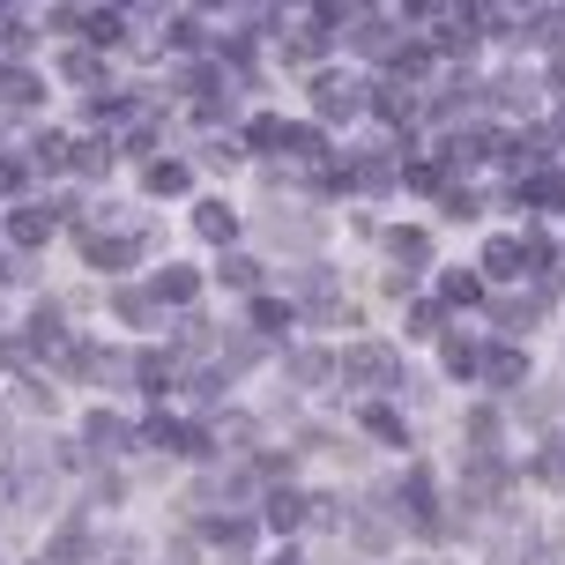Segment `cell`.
Returning <instances> with one entry per match:
<instances>
[{"instance_id": "1", "label": "cell", "mask_w": 565, "mask_h": 565, "mask_svg": "<svg viewBox=\"0 0 565 565\" xmlns=\"http://www.w3.org/2000/svg\"><path fill=\"white\" fill-rule=\"evenodd\" d=\"M335 372L350 380V387H365V395H395L402 387V350L395 342H350Z\"/></svg>"}, {"instance_id": "2", "label": "cell", "mask_w": 565, "mask_h": 565, "mask_svg": "<svg viewBox=\"0 0 565 565\" xmlns=\"http://www.w3.org/2000/svg\"><path fill=\"white\" fill-rule=\"evenodd\" d=\"M290 306L312 312V320H358V312L335 298V268H320V260H306V268L290 276Z\"/></svg>"}, {"instance_id": "3", "label": "cell", "mask_w": 565, "mask_h": 565, "mask_svg": "<svg viewBox=\"0 0 565 565\" xmlns=\"http://www.w3.org/2000/svg\"><path fill=\"white\" fill-rule=\"evenodd\" d=\"M372 105V89L358 75H312V113L320 119H358Z\"/></svg>"}, {"instance_id": "4", "label": "cell", "mask_w": 565, "mask_h": 565, "mask_svg": "<svg viewBox=\"0 0 565 565\" xmlns=\"http://www.w3.org/2000/svg\"><path fill=\"white\" fill-rule=\"evenodd\" d=\"M141 246H149V231H83V254L97 268H119V276L141 260Z\"/></svg>"}, {"instance_id": "5", "label": "cell", "mask_w": 565, "mask_h": 565, "mask_svg": "<svg viewBox=\"0 0 565 565\" xmlns=\"http://www.w3.org/2000/svg\"><path fill=\"white\" fill-rule=\"evenodd\" d=\"M350 30H358V53H372V60H395V67H402V53H409V38H402L395 23H380V15H358Z\"/></svg>"}, {"instance_id": "6", "label": "cell", "mask_w": 565, "mask_h": 565, "mask_svg": "<svg viewBox=\"0 0 565 565\" xmlns=\"http://www.w3.org/2000/svg\"><path fill=\"white\" fill-rule=\"evenodd\" d=\"M477 380H483V387H499V395H513V387H529V358H521V350H483Z\"/></svg>"}, {"instance_id": "7", "label": "cell", "mask_w": 565, "mask_h": 565, "mask_svg": "<svg viewBox=\"0 0 565 565\" xmlns=\"http://www.w3.org/2000/svg\"><path fill=\"white\" fill-rule=\"evenodd\" d=\"M402 507H409V521H417L424 536H439V529H447V513H439V491H431V477H424V469L402 483Z\"/></svg>"}, {"instance_id": "8", "label": "cell", "mask_w": 565, "mask_h": 565, "mask_svg": "<svg viewBox=\"0 0 565 565\" xmlns=\"http://www.w3.org/2000/svg\"><path fill=\"white\" fill-rule=\"evenodd\" d=\"M83 447H89V454H127V447H135V424H119L113 409H89Z\"/></svg>"}, {"instance_id": "9", "label": "cell", "mask_w": 565, "mask_h": 565, "mask_svg": "<svg viewBox=\"0 0 565 565\" xmlns=\"http://www.w3.org/2000/svg\"><path fill=\"white\" fill-rule=\"evenodd\" d=\"M395 179H402V171L387 164V157H358V164H342V171H335V186H358V194H387Z\"/></svg>"}, {"instance_id": "10", "label": "cell", "mask_w": 565, "mask_h": 565, "mask_svg": "<svg viewBox=\"0 0 565 565\" xmlns=\"http://www.w3.org/2000/svg\"><path fill=\"white\" fill-rule=\"evenodd\" d=\"M38 97H45V83H38L30 67H15V60H8V67H0V105H8V113H30Z\"/></svg>"}, {"instance_id": "11", "label": "cell", "mask_w": 565, "mask_h": 565, "mask_svg": "<svg viewBox=\"0 0 565 565\" xmlns=\"http://www.w3.org/2000/svg\"><path fill=\"white\" fill-rule=\"evenodd\" d=\"M83 558H89V521H83V513H67V529L53 536L45 565H83Z\"/></svg>"}, {"instance_id": "12", "label": "cell", "mask_w": 565, "mask_h": 565, "mask_svg": "<svg viewBox=\"0 0 565 565\" xmlns=\"http://www.w3.org/2000/svg\"><path fill=\"white\" fill-rule=\"evenodd\" d=\"M113 312H119V320H135V328H149L164 306L149 298V282H119V290H113Z\"/></svg>"}, {"instance_id": "13", "label": "cell", "mask_w": 565, "mask_h": 565, "mask_svg": "<svg viewBox=\"0 0 565 565\" xmlns=\"http://www.w3.org/2000/svg\"><path fill=\"white\" fill-rule=\"evenodd\" d=\"M543 312H551V290H529V298H507V306H499V328L521 335V328H536Z\"/></svg>"}, {"instance_id": "14", "label": "cell", "mask_w": 565, "mask_h": 565, "mask_svg": "<svg viewBox=\"0 0 565 565\" xmlns=\"http://www.w3.org/2000/svg\"><path fill=\"white\" fill-rule=\"evenodd\" d=\"M246 491H254V477H246V469L231 461V469H216V477L194 491V507H216V499H246Z\"/></svg>"}, {"instance_id": "15", "label": "cell", "mask_w": 565, "mask_h": 565, "mask_svg": "<svg viewBox=\"0 0 565 565\" xmlns=\"http://www.w3.org/2000/svg\"><path fill=\"white\" fill-rule=\"evenodd\" d=\"M194 231H201V238H216V246H231V238H238L231 201H201V209H194Z\"/></svg>"}, {"instance_id": "16", "label": "cell", "mask_w": 565, "mask_h": 565, "mask_svg": "<svg viewBox=\"0 0 565 565\" xmlns=\"http://www.w3.org/2000/svg\"><path fill=\"white\" fill-rule=\"evenodd\" d=\"M290 380H298V387H328V380H335V358H328V350H290Z\"/></svg>"}, {"instance_id": "17", "label": "cell", "mask_w": 565, "mask_h": 565, "mask_svg": "<svg viewBox=\"0 0 565 565\" xmlns=\"http://www.w3.org/2000/svg\"><path fill=\"white\" fill-rule=\"evenodd\" d=\"M8 231H15V246H45V238H53V209H15V216H8Z\"/></svg>"}, {"instance_id": "18", "label": "cell", "mask_w": 565, "mask_h": 565, "mask_svg": "<svg viewBox=\"0 0 565 565\" xmlns=\"http://www.w3.org/2000/svg\"><path fill=\"white\" fill-rule=\"evenodd\" d=\"M306 521H312V499H298V491H276V499H268V529L290 536V529H306Z\"/></svg>"}, {"instance_id": "19", "label": "cell", "mask_w": 565, "mask_h": 565, "mask_svg": "<svg viewBox=\"0 0 565 565\" xmlns=\"http://www.w3.org/2000/svg\"><path fill=\"white\" fill-rule=\"evenodd\" d=\"M67 171H75V179H105V171H113V149H105V141H75V149H67Z\"/></svg>"}, {"instance_id": "20", "label": "cell", "mask_w": 565, "mask_h": 565, "mask_svg": "<svg viewBox=\"0 0 565 565\" xmlns=\"http://www.w3.org/2000/svg\"><path fill=\"white\" fill-rule=\"evenodd\" d=\"M521 268H529L521 238H491V246H483V276H521Z\"/></svg>"}, {"instance_id": "21", "label": "cell", "mask_w": 565, "mask_h": 565, "mask_svg": "<svg viewBox=\"0 0 565 565\" xmlns=\"http://www.w3.org/2000/svg\"><path fill=\"white\" fill-rule=\"evenodd\" d=\"M194 268H164V276L149 282V298H157V306H186V298H194Z\"/></svg>"}, {"instance_id": "22", "label": "cell", "mask_w": 565, "mask_h": 565, "mask_svg": "<svg viewBox=\"0 0 565 565\" xmlns=\"http://www.w3.org/2000/svg\"><path fill=\"white\" fill-rule=\"evenodd\" d=\"M439 298H447V306H477L483 276H477V268H447V276H439Z\"/></svg>"}, {"instance_id": "23", "label": "cell", "mask_w": 565, "mask_h": 565, "mask_svg": "<svg viewBox=\"0 0 565 565\" xmlns=\"http://www.w3.org/2000/svg\"><path fill=\"white\" fill-rule=\"evenodd\" d=\"M268 238L276 246H320V216H298V224L290 216H268Z\"/></svg>"}, {"instance_id": "24", "label": "cell", "mask_w": 565, "mask_h": 565, "mask_svg": "<svg viewBox=\"0 0 565 565\" xmlns=\"http://www.w3.org/2000/svg\"><path fill=\"white\" fill-rule=\"evenodd\" d=\"M387 254H395L402 268H424V260H431V238H424V231H409V224H402V231H387Z\"/></svg>"}, {"instance_id": "25", "label": "cell", "mask_w": 565, "mask_h": 565, "mask_svg": "<svg viewBox=\"0 0 565 565\" xmlns=\"http://www.w3.org/2000/svg\"><path fill=\"white\" fill-rule=\"evenodd\" d=\"M201 529H209V536L224 543V551H246V543H254V521H231V513H209Z\"/></svg>"}, {"instance_id": "26", "label": "cell", "mask_w": 565, "mask_h": 565, "mask_svg": "<svg viewBox=\"0 0 565 565\" xmlns=\"http://www.w3.org/2000/svg\"><path fill=\"white\" fill-rule=\"evenodd\" d=\"M89 45H127V15H113V8H89Z\"/></svg>"}, {"instance_id": "27", "label": "cell", "mask_w": 565, "mask_h": 565, "mask_svg": "<svg viewBox=\"0 0 565 565\" xmlns=\"http://www.w3.org/2000/svg\"><path fill=\"white\" fill-rule=\"evenodd\" d=\"M521 194L536 201V209H565V171H536V179H529Z\"/></svg>"}, {"instance_id": "28", "label": "cell", "mask_w": 565, "mask_h": 565, "mask_svg": "<svg viewBox=\"0 0 565 565\" xmlns=\"http://www.w3.org/2000/svg\"><path fill=\"white\" fill-rule=\"evenodd\" d=\"M290 141V127H282L276 113H260V119H246V149H282Z\"/></svg>"}, {"instance_id": "29", "label": "cell", "mask_w": 565, "mask_h": 565, "mask_svg": "<svg viewBox=\"0 0 565 565\" xmlns=\"http://www.w3.org/2000/svg\"><path fill=\"white\" fill-rule=\"evenodd\" d=\"M141 186H149V194H186V186H194V171H186V164H149Z\"/></svg>"}, {"instance_id": "30", "label": "cell", "mask_w": 565, "mask_h": 565, "mask_svg": "<svg viewBox=\"0 0 565 565\" xmlns=\"http://www.w3.org/2000/svg\"><path fill=\"white\" fill-rule=\"evenodd\" d=\"M282 149H290L298 164H320V157H328V135H320V127H290V141H282Z\"/></svg>"}, {"instance_id": "31", "label": "cell", "mask_w": 565, "mask_h": 565, "mask_svg": "<svg viewBox=\"0 0 565 565\" xmlns=\"http://www.w3.org/2000/svg\"><path fill=\"white\" fill-rule=\"evenodd\" d=\"M135 380L149 387V395H164V387H171V350H149V358L135 365Z\"/></svg>"}, {"instance_id": "32", "label": "cell", "mask_w": 565, "mask_h": 565, "mask_svg": "<svg viewBox=\"0 0 565 565\" xmlns=\"http://www.w3.org/2000/svg\"><path fill=\"white\" fill-rule=\"evenodd\" d=\"M365 431H380L387 447H402V439H409V431H402V417L387 409V402H365Z\"/></svg>"}, {"instance_id": "33", "label": "cell", "mask_w": 565, "mask_h": 565, "mask_svg": "<svg viewBox=\"0 0 565 565\" xmlns=\"http://www.w3.org/2000/svg\"><path fill=\"white\" fill-rule=\"evenodd\" d=\"M477 365H483V342L454 335V342H447V372H461V380H477Z\"/></svg>"}, {"instance_id": "34", "label": "cell", "mask_w": 565, "mask_h": 565, "mask_svg": "<svg viewBox=\"0 0 565 565\" xmlns=\"http://www.w3.org/2000/svg\"><path fill=\"white\" fill-rule=\"evenodd\" d=\"M298 320V306H282V298H254V328L260 335H276V328H290Z\"/></svg>"}, {"instance_id": "35", "label": "cell", "mask_w": 565, "mask_h": 565, "mask_svg": "<svg viewBox=\"0 0 565 565\" xmlns=\"http://www.w3.org/2000/svg\"><path fill=\"white\" fill-rule=\"evenodd\" d=\"M320 45H328L320 30H298V38H282V60H290V67H312V60H320Z\"/></svg>"}, {"instance_id": "36", "label": "cell", "mask_w": 565, "mask_h": 565, "mask_svg": "<svg viewBox=\"0 0 565 565\" xmlns=\"http://www.w3.org/2000/svg\"><path fill=\"white\" fill-rule=\"evenodd\" d=\"M372 105H380V113H387V119H417V97H409V89H402V83L372 89Z\"/></svg>"}, {"instance_id": "37", "label": "cell", "mask_w": 565, "mask_h": 565, "mask_svg": "<svg viewBox=\"0 0 565 565\" xmlns=\"http://www.w3.org/2000/svg\"><path fill=\"white\" fill-rule=\"evenodd\" d=\"M260 358H268V342H260V335H231V342H224V365H238V372L260 365Z\"/></svg>"}, {"instance_id": "38", "label": "cell", "mask_w": 565, "mask_h": 565, "mask_svg": "<svg viewBox=\"0 0 565 565\" xmlns=\"http://www.w3.org/2000/svg\"><path fill=\"white\" fill-rule=\"evenodd\" d=\"M216 276H224L231 290H260V268H254L246 254H224V268H216Z\"/></svg>"}, {"instance_id": "39", "label": "cell", "mask_w": 565, "mask_h": 565, "mask_svg": "<svg viewBox=\"0 0 565 565\" xmlns=\"http://www.w3.org/2000/svg\"><path fill=\"white\" fill-rule=\"evenodd\" d=\"M402 186H417V194H447V171H439V164H402Z\"/></svg>"}, {"instance_id": "40", "label": "cell", "mask_w": 565, "mask_h": 565, "mask_svg": "<svg viewBox=\"0 0 565 565\" xmlns=\"http://www.w3.org/2000/svg\"><path fill=\"white\" fill-rule=\"evenodd\" d=\"M529 30H536L551 53H565V8H551V15H529Z\"/></svg>"}, {"instance_id": "41", "label": "cell", "mask_w": 565, "mask_h": 565, "mask_svg": "<svg viewBox=\"0 0 565 565\" xmlns=\"http://www.w3.org/2000/svg\"><path fill=\"white\" fill-rule=\"evenodd\" d=\"M60 75H67V83H97V53H83V45L60 53Z\"/></svg>"}, {"instance_id": "42", "label": "cell", "mask_w": 565, "mask_h": 565, "mask_svg": "<svg viewBox=\"0 0 565 565\" xmlns=\"http://www.w3.org/2000/svg\"><path fill=\"white\" fill-rule=\"evenodd\" d=\"M469 447H477V454L499 447V417H491V409H477V417H469Z\"/></svg>"}, {"instance_id": "43", "label": "cell", "mask_w": 565, "mask_h": 565, "mask_svg": "<svg viewBox=\"0 0 565 565\" xmlns=\"http://www.w3.org/2000/svg\"><path fill=\"white\" fill-rule=\"evenodd\" d=\"M201 45V23L194 15H171V53H194Z\"/></svg>"}, {"instance_id": "44", "label": "cell", "mask_w": 565, "mask_h": 565, "mask_svg": "<svg viewBox=\"0 0 565 565\" xmlns=\"http://www.w3.org/2000/svg\"><path fill=\"white\" fill-rule=\"evenodd\" d=\"M447 216L454 224H477V194L469 186H447Z\"/></svg>"}, {"instance_id": "45", "label": "cell", "mask_w": 565, "mask_h": 565, "mask_svg": "<svg viewBox=\"0 0 565 565\" xmlns=\"http://www.w3.org/2000/svg\"><path fill=\"white\" fill-rule=\"evenodd\" d=\"M89 113H97V119H127V113H135V97H113V89H97V105H89Z\"/></svg>"}, {"instance_id": "46", "label": "cell", "mask_w": 565, "mask_h": 565, "mask_svg": "<svg viewBox=\"0 0 565 565\" xmlns=\"http://www.w3.org/2000/svg\"><path fill=\"white\" fill-rule=\"evenodd\" d=\"M38 164L60 171V164H67V141H60V135H38Z\"/></svg>"}, {"instance_id": "47", "label": "cell", "mask_w": 565, "mask_h": 565, "mask_svg": "<svg viewBox=\"0 0 565 565\" xmlns=\"http://www.w3.org/2000/svg\"><path fill=\"white\" fill-rule=\"evenodd\" d=\"M536 477H551V483L565 477V447H543V454H536Z\"/></svg>"}, {"instance_id": "48", "label": "cell", "mask_w": 565, "mask_h": 565, "mask_svg": "<svg viewBox=\"0 0 565 565\" xmlns=\"http://www.w3.org/2000/svg\"><path fill=\"white\" fill-rule=\"evenodd\" d=\"M439 328V306H409V335H431Z\"/></svg>"}, {"instance_id": "49", "label": "cell", "mask_w": 565, "mask_h": 565, "mask_svg": "<svg viewBox=\"0 0 565 565\" xmlns=\"http://www.w3.org/2000/svg\"><path fill=\"white\" fill-rule=\"evenodd\" d=\"M0 194H23V164H8V157H0Z\"/></svg>"}, {"instance_id": "50", "label": "cell", "mask_w": 565, "mask_h": 565, "mask_svg": "<svg viewBox=\"0 0 565 565\" xmlns=\"http://www.w3.org/2000/svg\"><path fill=\"white\" fill-rule=\"evenodd\" d=\"M8 282H15V260H0V290H8Z\"/></svg>"}, {"instance_id": "51", "label": "cell", "mask_w": 565, "mask_h": 565, "mask_svg": "<svg viewBox=\"0 0 565 565\" xmlns=\"http://www.w3.org/2000/svg\"><path fill=\"white\" fill-rule=\"evenodd\" d=\"M0 469H8V424H0Z\"/></svg>"}, {"instance_id": "52", "label": "cell", "mask_w": 565, "mask_h": 565, "mask_svg": "<svg viewBox=\"0 0 565 565\" xmlns=\"http://www.w3.org/2000/svg\"><path fill=\"white\" fill-rule=\"evenodd\" d=\"M558 290H565V260H558Z\"/></svg>"}]
</instances>
